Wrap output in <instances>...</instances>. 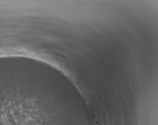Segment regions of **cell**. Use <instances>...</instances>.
<instances>
[{"mask_svg": "<svg viewBox=\"0 0 158 125\" xmlns=\"http://www.w3.org/2000/svg\"><path fill=\"white\" fill-rule=\"evenodd\" d=\"M32 91L19 109L0 113V125H77L75 118L45 108Z\"/></svg>", "mask_w": 158, "mask_h": 125, "instance_id": "obj_1", "label": "cell"}]
</instances>
